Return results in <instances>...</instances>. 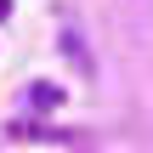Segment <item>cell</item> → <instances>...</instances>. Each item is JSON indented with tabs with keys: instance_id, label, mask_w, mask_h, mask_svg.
Wrapping results in <instances>:
<instances>
[{
	"instance_id": "cell-1",
	"label": "cell",
	"mask_w": 153,
	"mask_h": 153,
	"mask_svg": "<svg viewBox=\"0 0 153 153\" xmlns=\"http://www.w3.org/2000/svg\"><path fill=\"white\" fill-rule=\"evenodd\" d=\"M28 102H34V108H57V102H62V91H57V85H45V79H34V85H28Z\"/></svg>"
},
{
	"instance_id": "cell-2",
	"label": "cell",
	"mask_w": 153,
	"mask_h": 153,
	"mask_svg": "<svg viewBox=\"0 0 153 153\" xmlns=\"http://www.w3.org/2000/svg\"><path fill=\"white\" fill-rule=\"evenodd\" d=\"M62 51H68V57H74V62H79V74H85V79H91V57H85V45H79V34H74V28H68V34H62Z\"/></svg>"
},
{
	"instance_id": "cell-3",
	"label": "cell",
	"mask_w": 153,
	"mask_h": 153,
	"mask_svg": "<svg viewBox=\"0 0 153 153\" xmlns=\"http://www.w3.org/2000/svg\"><path fill=\"white\" fill-rule=\"evenodd\" d=\"M6 11H11V0H0V17H6Z\"/></svg>"
}]
</instances>
